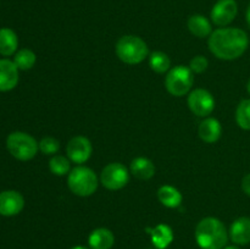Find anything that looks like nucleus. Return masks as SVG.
I'll use <instances>...</instances> for the list:
<instances>
[{"instance_id": "nucleus-1", "label": "nucleus", "mask_w": 250, "mask_h": 249, "mask_svg": "<svg viewBox=\"0 0 250 249\" xmlns=\"http://www.w3.org/2000/svg\"><path fill=\"white\" fill-rule=\"evenodd\" d=\"M248 45V34L241 28H219L209 37L210 51L221 60L238 59Z\"/></svg>"}, {"instance_id": "nucleus-2", "label": "nucleus", "mask_w": 250, "mask_h": 249, "mask_svg": "<svg viewBox=\"0 0 250 249\" xmlns=\"http://www.w3.org/2000/svg\"><path fill=\"white\" fill-rule=\"evenodd\" d=\"M195 241L202 249H224L229 241V232L219 219L205 217L197 225Z\"/></svg>"}, {"instance_id": "nucleus-3", "label": "nucleus", "mask_w": 250, "mask_h": 249, "mask_svg": "<svg viewBox=\"0 0 250 249\" xmlns=\"http://www.w3.org/2000/svg\"><path fill=\"white\" fill-rule=\"evenodd\" d=\"M148 45L137 36H124L116 43V55L128 65H137L148 56Z\"/></svg>"}, {"instance_id": "nucleus-4", "label": "nucleus", "mask_w": 250, "mask_h": 249, "mask_svg": "<svg viewBox=\"0 0 250 249\" xmlns=\"http://www.w3.org/2000/svg\"><path fill=\"white\" fill-rule=\"evenodd\" d=\"M67 186L73 194L78 197H89L97 190L98 177L92 168L77 166L68 173Z\"/></svg>"}, {"instance_id": "nucleus-5", "label": "nucleus", "mask_w": 250, "mask_h": 249, "mask_svg": "<svg viewBox=\"0 0 250 249\" xmlns=\"http://www.w3.org/2000/svg\"><path fill=\"white\" fill-rule=\"evenodd\" d=\"M6 146L9 153L15 159L21 161H28L36 156L39 145L36 139L24 132H12L6 139Z\"/></svg>"}, {"instance_id": "nucleus-6", "label": "nucleus", "mask_w": 250, "mask_h": 249, "mask_svg": "<svg viewBox=\"0 0 250 249\" xmlns=\"http://www.w3.org/2000/svg\"><path fill=\"white\" fill-rule=\"evenodd\" d=\"M193 82H194L193 71L183 65L171 68L165 78L166 89L175 97H183L187 94L192 88Z\"/></svg>"}, {"instance_id": "nucleus-7", "label": "nucleus", "mask_w": 250, "mask_h": 249, "mask_svg": "<svg viewBox=\"0 0 250 249\" xmlns=\"http://www.w3.org/2000/svg\"><path fill=\"white\" fill-rule=\"evenodd\" d=\"M129 180V173L126 166L121 163H111L105 166L100 175V181L105 188L117 190L124 188Z\"/></svg>"}, {"instance_id": "nucleus-8", "label": "nucleus", "mask_w": 250, "mask_h": 249, "mask_svg": "<svg viewBox=\"0 0 250 249\" xmlns=\"http://www.w3.org/2000/svg\"><path fill=\"white\" fill-rule=\"evenodd\" d=\"M188 106L193 114L204 117L211 114L215 109V99L209 90L198 88L188 95Z\"/></svg>"}, {"instance_id": "nucleus-9", "label": "nucleus", "mask_w": 250, "mask_h": 249, "mask_svg": "<svg viewBox=\"0 0 250 249\" xmlns=\"http://www.w3.org/2000/svg\"><path fill=\"white\" fill-rule=\"evenodd\" d=\"M238 14L236 0H219L211 10V20L216 26L225 27L231 23Z\"/></svg>"}, {"instance_id": "nucleus-10", "label": "nucleus", "mask_w": 250, "mask_h": 249, "mask_svg": "<svg viewBox=\"0 0 250 249\" xmlns=\"http://www.w3.org/2000/svg\"><path fill=\"white\" fill-rule=\"evenodd\" d=\"M92 143L83 136H76L70 139L66 146L68 159L76 164H83L92 155Z\"/></svg>"}, {"instance_id": "nucleus-11", "label": "nucleus", "mask_w": 250, "mask_h": 249, "mask_svg": "<svg viewBox=\"0 0 250 249\" xmlns=\"http://www.w3.org/2000/svg\"><path fill=\"white\" fill-rule=\"evenodd\" d=\"M24 207V199L17 190H4L0 193V215L15 216Z\"/></svg>"}, {"instance_id": "nucleus-12", "label": "nucleus", "mask_w": 250, "mask_h": 249, "mask_svg": "<svg viewBox=\"0 0 250 249\" xmlns=\"http://www.w3.org/2000/svg\"><path fill=\"white\" fill-rule=\"evenodd\" d=\"M19 83V68L14 61L0 59V92H9Z\"/></svg>"}, {"instance_id": "nucleus-13", "label": "nucleus", "mask_w": 250, "mask_h": 249, "mask_svg": "<svg viewBox=\"0 0 250 249\" xmlns=\"http://www.w3.org/2000/svg\"><path fill=\"white\" fill-rule=\"evenodd\" d=\"M229 238L239 246L250 243V217H239L229 227Z\"/></svg>"}, {"instance_id": "nucleus-14", "label": "nucleus", "mask_w": 250, "mask_h": 249, "mask_svg": "<svg viewBox=\"0 0 250 249\" xmlns=\"http://www.w3.org/2000/svg\"><path fill=\"white\" fill-rule=\"evenodd\" d=\"M198 133H199L200 138L207 143H215L221 137V124L214 117H208L204 121L200 122Z\"/></svg>"}, {"instance_id": "nucleus-15", "label": "nucleus", "mask_w": 250, "mask_h": 249, "mask_svg": "<svg viewBox=\"0 0 250 249\" xmlns=\"http://www.w3.org/2000/svg\"><path fill=\"white\" fill-rule=\"evenodd\" d=\"M114 242V233L104 227L94 229L88 238V244H89L90 249H111Z\"/></svg>"}, {"instance_id": "nucleus-16", "label": "nucleus", "mask_w": 250, "mask_h": 249, "mask_svg": "<svg viewBox=\"0 0 250 249\" xmlns=\"http://www.w3.org/2000/svg\"><path fill=\"white\" fill-rule=\"evenodd\" d=\"M146 231L150 233L151 242L158 249H165L172 243L173 232L167 225L160 224L154 228H146Z\"/></svg>"}, {"instance_id": "nucleus-17", "label": "nucleus", "mask_w": 250, "mask_h": 249, "mask_svg": "<svg viewBox=\"0 0 250 249\" xmlns=\"http://www.w3.org/2000/svg\"><path fill=\"white\" fill-rule=\"evenodd\" d=\"M131 172L139 180H149L155 175V166L148 158L138 156L132 160Z\"/></svg>"}, {"instance_id": "nucleus-18", "label": "nucleus", "mask_w": 250, "mask_h": 249, "mask_svg": "<svg viewBox=\"0 0 250 249\" xmlns=\"http://www.w3.org/2000/svg\"><path fill=\"white\" fill-rule=\"evenodd\" d=\"M188 29L190 33L194 34L198 38H205L210 37L212 33V27L209 20L202 15H193L188 19Z\"/></svg>"}, {"instance_id": "nucleus-19", "label": "nucleus", "mask_w": 250, "mask_h": 249, "mask_svg": "<svg viewBox=\"0 0 250 249\" xmlns=\"http://www.w3.org/2000/svg\"><path fill=\"white\" fill-rule=\"evenodd\" d=\"M158 198L163 205L166 208H178L182 204V194L177 188L172 186H161L158 190Z\"/></svg>"}, {"instance_id": "nucleus-20", "label": "nucleus", "mask_w": 250, "mask_h": 249, "mask_svg": "<svg viewBox=\"0 0 250 249\" xmlns=\"http://www.w3.org/2000/svg\"><path fill=\"white\" fill-rule=\"evenodd\" d=\"M19 46L17 34L11 28H0V54L2 56L14 55Z\"/></svg>"}, {"instance_id": "nucleus-21", "label": "nucleus", "mask_w": 250, "mask_h": 249, "mask_svg": "<svg viewBox=\"0 0 250 249\" xmlns=\"http://www.w3.org/2000/svg\"><path fill=\"white\" fill-rule=\"evenodd\" d=\"M149 66L156 73H165L170 70L171 60L163 51H154L149 56Z\"/></svg>"}, {"instance_id": "nucleus-22", "label": "nucleus", "mask_w": 250, "mask_h": 249, "mask_svg": "<svg viewBox=\"0 0 250 249\" xmlns=\"http://www.w3.org/2000/svg\"><path fill=\"white\" fill-rule=\"evenodd\" d=\"M36 54L29 49H21L14 56V62L19 70L27 71L31 70L36 63Z\"/></svg>"}, {"instance_id": "nucleus-23", "label": "nucleus", "mask_w": 250, "mask_h": 249, "mask_svg": "<svg viewBox=\"0 0 250 249\" xmlns=\"http://www.w3.org/2000/svg\"><path fill=\"white\" fill-rule=\"evenodd\" d=\"M236 121L241 128L250 131V99H244L239 103L236 111Z\"/></svg>"}, {"instance_id": "nucleus-24", "label": "nucleus", "mask_w": 250, "mask_h": 249, "mask_svg": "<svg viewBox=\"0 0 250 249\" xmlns=\"http://www.w3.org/2000/svg\"><path fill=\"white\" fill-rule=\"evenodd\" d=\"M49 168L56 176H65L70 172V160L63 155H54L49 161Z\"/></svg>"}, {"instance_id": "nucleus-25", "label": "nucleus", "mask_w": 250, "mask_h": 249, "mask_svg": "<svg viewBox=\"0 0 250 249\" xmlns=\"http://www.w3.org/2000/svg\"><path fill=\"white\" fill-rule=\"evenodd\" d=\"M39 150L45 155H54L60 149V142L53 137H44L38 143Z\"/></svg>"}, {"instance_id": "nucleus-26", "label": "nucleus", "mask_w": 250, "mask_h": 249, "mask_svg": "<svg viewBox=\"0 0 250 249\" xmlns=\"http://www.w3.org/2000/svg\"><path fill=\"white\" fill-rule=\"evenodd\" d=\"M208 66H209V61H208L207 58L202 55L194 56L189 63V68L195 73H203L207 70Z\"/></svg>"}, {"instance_id": "nucleus-27", "label": "nucleus", "mask_w": 250, "mask_h": 249, "mask_svg": "<svg viewBox=\"0 0 250 249\" xmlns=\"http://www.w3.org/2000/svg\"><path fill=\"white\" fill-rule=\"evenodd\" d=\"M242 189L246 194H248L250 197V173L247 176H244L243 181H242Z\"/></svg>"}, {"instance_id": "nucleus-28", "label": "nucleus", "mask_w": 250, "mask_h": 249, "mask_svg": "<svg viewBox=\"0 0 250 249\" xmlns=\"http://www.w3.org/2000/svg\"><path fill=\"white\" fill-rule=\"evenodd\" d=\"M247 22H248V24L250 27V4L248 6V10H247Z\"/></svg>"}, {"instance_id": "nucleus-29", "label": "nucleus", "mask_w": 250, "mask_h": 249, "mask_svg": "<svg viewBox=\"0 0 250 249\" xmlns=\"http://www.w3.org/2000/svg\"><path fill=\"white\" fill-rule=\"evenodd\" d=\"M71 249H89V248H87V247H84V246H76Z\"/></svg>"}, {"instance_id": "nucleus-30", "label": "nucleus", "mask_w": 250, "mask_h": 249, "mask_svg": "<svg viewBox=\"0 0 250 249\" xmlns=\"http://www.w3.org/2000/svg\"><path fill=\"white\" fill-rule=\"evenodd\" d=\"M224 249H239V248L236 246H229V247H225Z\"/></svg>"}, {"instance_id": "nucleus-31", "label": "nucleus", "mask_w": 250, "mask_h": 249, "mask_svg": "<svg viewBox=\"0 0 250 249\" xmlns=\"http://www.w3.org/2000/svg\"><path fill=\"white\" fill-rule=\"evenodd\" d=\"M247 89H248V93H249V94H250V81H249L248 85H247Z\"/></svg>"}]
</instances>
